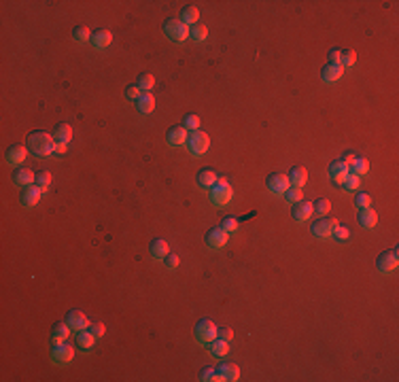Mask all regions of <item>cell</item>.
<instances>
[{
    "mask_svg": "<svg viewBox=\"0 0 399 382\" xmlns=\"http://www.w3.org/2000/svg\"><path fill=\"white\" fill-rule=\"evenodd\" d=\"M28 149L36 158H49L51 153H55V138L53 134H47L42 130L30 132V136H28Z\"/></svg>",
    "mask_w": 399,
    "mask_h": 382,
    "instance_id": "cell-1",
    "label": "cell"
},
{
    "mask_svg": "<svg viewBox=\"0 0 399 382\" xmlns=\"http://www.w3.org/2000/svg\"><path fill=\"white\" fill-rule=\"evenodd\" d=\"M232 195H234V189L230 187V183H227L225 176H219L215 185L210 187V202L217 206H225L232 200Z\"/></svg>",
    "mask_w": 399,
    "mask_h": 382,
    "instance_id": "cell-2",
    "label": "cell"
},
{
    "mask_svg": "<svg viewBox=\"0 0 399 382\" xmlns=\"http://www.w3.org/2000/svg\"><path fill=\"white\" fill-rule=\"evenodd\" d=\"M164 32H166V36L172 42H183V40H187V36H189V26L183 24L181 19H166Z\"/></svg>",
    "mask_w": 399,
    "mask_h": 382,
    "instance_id": "cell-3",
    "label": "cell"
},
{
    "mask_svg": "<svg viewBox=\"0 0 399 382\" xmlns=\"http://www.w3.org/2000/svg\"><path fill=\"white\" fill-rule=\"evenodd\" d=\"M187 149L193 153V155H204L206 151H208V147H210V138H208V134L206 132H202V130H193L189 136H187Z\"/></svg>",
    "mask_w": 399,
    "mask_h": 382,
    "instance_id": "cell-4",
    "label": "cell"
},
{
    "mask_svg": "<svg viewBox=\"0 0 399 382\" xmlns=\"http://www.w3.org/2000/svg\"><path fill=\"white\" fill-rule=\"evenodd\" d=\"M49 357H51V361L55 365H68L70 361L75 359V348L64 340V342H58V344L51 346V355Z\"/></svg>",
    "mask_w": 399,
    "mask_h": 382,
    "instance_id": "cell-5",
    "label": "cell"
},
{
    "mask_svg": "<svg viewBox=\"0 0 399 382\" xmlns=\"http://www.w3.org/2000/svg\"><path fill=\"white\" fill-rule=\"evenodd\" d=\"M338 219L336 217H319L315 223H312V234H315V236H319V238H329L331 234H334V230L338 228Z\"/></svg>",
    "mask_w": 399,
    "mask_h": 382,
    "instance_id": "cell-6",
    "label": "cell"
},
{
    "mask_svg": "<svg viewBox=\"0 0 399 382\" xmlns=\"http://www.w3.org/2000/svg\"><path fill=\"white\" fill-rule=\"evenodd\" d=\"M217 325L212 323L210 319H202L197 325H195V338L199 340L202 344H210L212 340H217Z\"/></svg>",
    "mask_w": 399,
    "mask_h": 382,
    "instance_id": "cell-7",
    "label": "cell"
},
{
    "mask_svg": "<svg viewBox=\"0 0 399 382\" xmlns=\"http://www.w3.org/2000/svg\"><path fill=\"white\" fill-rule=\"evenodd\" d=\"M399 253H397V249H393V251H384V253H380L378 255V259H376V267L382 272V274H389V272H393L395 267H397V263H399Z\"/></svg>",
    "mask_w": 399,
    "mask_h": 382,
    "instance_id": "cell-8",
    "label": "cell"
},
{
    "mask_svg": "<svg viewBox=\"0 0 399 382\" xmlns=\"http://www.w3.org/2000/svg\"><path fill=\"white\" fill-rule=\"evenodd\" d=\"M265 185H268V189L272 191L274 195H284V191H287V189L291 187V183H289V176H287V174L272 172V174L268 176Z\"/></svg>",
    "mask_w": 399,
    "mask_h": 382,
    "instance_id": "cell-9",
    "label": "cell"
},
{
    "mask_svg": "<svg viewBox=\"0 0 399 382\" xmlns=\"http://www.w3.org/2000/svg\"><path fill=\"white\" fill-rule=\"evenodd\" d=\"M227 240H230V234H227L221 225H217V228H210L206 232V244L208 249H223L227 244Z\"/></svg>",
    "mask_w": 399,
    "mask_h": 382,
    "instance_id": "cell-10",
    "label": "cell"
},
{
    "mask_svg": "<svg viewBox=\"0 0 399 382\" xmlns=\"http://www.w3.org/2000/svg\"><path fill=\"white\" fill-rule=\"evenodd\" d=\"M348 174H350L348 164H344L342 160H336V162L329 164V178L336 183V185H342V183L346 181Z\"/></svg>",
    "mask_w": 399,
    "mask_h": 382,
    "instance_id": "cell-11",
    "label": "cell"
},
{
    "mask_svg": "<svg viewBox=\"0 0 399 382\" xmlns=\"http://www.w3.org/2000/svg\"><path fill=\"white\" fill-rule=\"evenodd\" d=\"M5 158H7V164L9 166H19L28 158V147H24V145H11L7 149Z\"/></svg>",
    "mask_w": 399,
    "mask_h": 382,
    "instance_id": "cell-12",
    "label": "cell"
},
{
    "mask_svg": "<svg viewBox=\"0 0 399 382\" xmlns=\"http://www.w3.org/2000/svg\"><path fill=\"white\" fill-rule=\"evenodd\" d=\"M187 127L185 125H172L170 130L166 132V140L172 147H179V145H183V143H187Z\"/></svg>",
    "mask_w": 399,
    "mask_h": 382,
    "instance_id": "cell-13",
    "label": "cell"
},
{
    "mask_svg": "<svg viewBox=\"0 0 399 382\" xmlns=\"http://www.w3.org/2000/svg\"><path fill=\"white\" fill-rule=\"evenodd\" d=\"M312 212H315L312 210V202H308V200H299L291 208V215L295 221H308L312 217Z\"/></svg>",
    "mask_w": 399,
    "mask_h": 382,
    "instance_id": "cell-14",
    "label": "cell"
},
{
    "mask_svg": "<svg viewBox=\"0 0 399 382\" xmlns=\"http://www.w3.org/2000/svg\"><path fill=\"white\" fill-rule=\"evenodd\" d=\"M13 181H15V185H19V187H30L36 183V172H32L30 168H19L13 172Z\"/></svg>",
    "mask_w": 399,
    "mask_h": 382,
    "instance_id": "cell-15",
    "label": "cell"
},
{
    "mask_svg": "<svg viewBox=\"0 0 399 382\" xmlns=\"http://www.w3.org/2000/svg\"><path fill=\"white\" fill-rule=\"evenodd\" d=\"M342 75H344V68H342L340 64H325L321 68V79L325 83H336L342 79Z\"/></svg>",
    "mask_w": 399,
    "mask_h": 382,
    "instance_id": "cell-16",
    "label": "cell"
},
{
    "mask_svg": "<svg viewBox=\"0 0 399 382\" xmlns=\"http://www.w3.org/2000/svg\"><path fill=\"white\" fill-rule=\"evenodd\" d=\"M66 323H68L73 329H77V331L90 327V321H87V317L81 312V310H70V312L66 314Z\"/></svg>",
    "mask_w": 399,
    "mask_h": 382,
    "instance_id": "cell-17",
    "label": "cell"
},
{
    "mask_svg": "<svg viewBox=\"0 0 399 382\" xmlns=\"http://www.w3.org/2000/svg\"><path fill=\"white\" fill-rule=\"evenodd\" d=\"M359 225L363 230H372V228H376V223H378V212L369 206V208H361L359 210Z\"/></svg>",
    "mask_w": 399,
    "mask_h": 382,
    "instance_id": "cell-18",
    "label": "cell"
},
{
    "mask_svg": "<svg viewBox=\"0 0 399 382\" xmlns=\"http://www.w3.org/2000/svg\"><path fill=\"white\" fill-rule=\"evenodd\" d=\"M217 374L223 378V380H240V367L236 365V363H232V361H225V363H221L219 367H217Z\"/></svg>",
    "mask_w": 399,
    "mask_h": 382,
    "instance_id": "cell-19",
    "label": "cell"
},
{
    "mask_svg": "<svg viewBox=\"0 0 399 382\" xmlns=\"http://www.w3.org/2000/svg\"><path fill=\"white\" fill-rule=\"evenodd\" d=\"M40 195H42L40 187H36V185L26 187V191L21 193V204H24L26 208H32V206H36V204L40 202Z\"/></svg>",
    "mask_w": 399,
    "mask_h": 382,
    "instance_id": "cell-20",
    "label": "cell"
},
{
    "mask_svg": "<svg viewBox=\"0 0 399 382\" xmlns=\"http://www.w3.org/2000/svg\"><path fill=\"white\" fill-rule=\"evenodd\" d=\"M308 181V170L304 166H293L289 172V183L291 187H304Z\"/></svg>",
    "mask_w": 399,
    "mask_h": 382,
    "instance_id": "cell-21",
    "label": "cell"
},
{
    "mask_svg": "<svg viewBox=\"0 0 399 382\" xmlns=\"http://www.w3.org/2000/svg\"><path fill=\"white\" fill-rule=\"evenodd\" d=\"M70 325L66 321H60V323H55L53 325V329H51V342L53 344H58V342H64V340H68L70 335Z\"/></svg>",
    "mask_w": 399,
    "mask_h": 382,
    "instance_id": "cell-22",
    "label": "cell"
},
{
    "mask_svg": "<svg viewBox=\"0 0 399 382\" xmlns=\"http://www.w3.org/2000/svg\"><path fill=\"white\" fill-rule=\"evenodd\" d=\"M219 174H217V170H212V168H204V170H199L195 181H197V185L199 187H212L217 183Z\"/></svg>",
    "mask_w": 399,
    "mask_h": 382,
    "instance_id": "cell-23",
    "label": "cell"
},
{
    "mask_svg": "<svg viewBox=\"0 0 399 382\" xmlns=\"http://www.w3.org/2000/svg\"><path fill=\"white\" fill-rule=\"evenodd\" d=\"M168 253H170V246H168L166 240H162V238H155L153 242L149 244V255L153 259H164Z\"/></svg>",
    "mask_w": 399,
    "mask_h": 382,
    "instance_id": "cell-24",
    "label": "cell"
},
{
    "mask_svg": "<svg viewBox=\"0 0 399 382\" xmlns=\"http://www.w3.org/2000/svg\"><path fill=\"white\" fill-rule=\"evenodd\" d=\"M90 42H92L96 49H106L110 42H113V34H110V30H96L92 34V40Z\"/></svg>",
    "mask_w": 399,
    "mask_h": 382,
    "instance_id": "cell-25",
    "label": "cell"
},
{
    "mask_svg": "<svg viewBox=\"0 0 399 382\" xmlns=\"http://www.w3.org/2000/svg\"><path fill=\"white\" fill-rule=\"evenodd\" d=\"M53 138H55V143L68 145L70 140H73V127H70L68 123H58L55 130H53Z\"/></svg>",
    "mask_w": 399,
    "mask_h": 382,
    "instance_id": "cell-26",
    "label": "cell"
},
{
    "mask_svg": "<svg viewBox=\"0 0 399 382\" xmlns=\"http://www.w3.org/2000/svg\"><path fill=\"white\" fill-rule=\"evenodd\" d=\"M348 170H350V174H354V176L361 178L363 174L369 172V162L363 160V158H354V160L348 164Z\"/></svg>",
    "mask_w": 399,
    "mask_h": 382,
    "instance_id": "cell-27",
    "label": "cell"
},
{
    "mask_svg": "<svg viewBox=\"0 0 399 382\" xmlns=\"http://www.w3.org/2000/svg\"><path fill=\"white\" fill-rule=\"evenodd\" d=\"M183 24H187V26H195L197 24V19H199V11H197V7H193V5H187L183 11H181V17H179Z\"/></svg>",
    "mask_w": 399,
    "mask_h": 382,
    "instance_id": "cell-28",
    "label": "cell"
},
{
    "mask_svg": "<svg viewBox=\"0 0 399 382\" xmlns=\"http://www.w3.org/2000/svg\"><path fill=\"white\" fill-rule=\"evenodd\" d=\"M136 106H138L140 113H145V115L153 113V108H155V98H153V94H142L138 100H136Z\"/></svg>",
    "mask_w": 399,
    "mask_h": 382,
    "instance_id": "cell-29",
    "label": "cell"
},
{
    "mask_svg": "<svg viewBox=\"0 0 399 382\" xmlns=\"http://www.w3.org/2000/svg\"><path fill=\"white\" fill-rule=\"evenodd\" d=\"M208 346H210V352H212L215 357H225L227 352H230V342H227V340H221V338L212 340Z\"/></svg>",
    "mask_w": 399,
    "mask_h": 382,
    "instance_id": "cell-30",
    "label": "cell"
},
{
    "mask_svg": "<svg viewBox=\"0 0 399 382\" xmlns=\"http://www.w3.org/2000/svg\"><path fill=\"white\" fill-rule=\"evenodd\" d=\"M77 344H79L81 348H85V350H90V348L96 344V335H94L90 329H81V331L77 333Z\"/></svg>",
    "mask_w": 399,
    "mask_h": 382,
    "instance_id": "cell-31",
    "label": "cell"
},
{
    "mask_svg": "<svg viewBox=\"0 0 399 382\" xmlns=\"http://www.w3.org/2000/svg\"><path fill=\"white\" fill-rule=\"evenodd\" d=\"M136 85H138V89H140L142 94H151L153 85H155V77H153L151 73H142V75L138 77Z\"/></svg>",
    "mask_w": 399,
    "mask_h": 382,
    "instance_id": "cell-32",
    "label": "cell"
},
{
    "mask_svg": "<svg viewBox=\"0 0 399 382\" xmlns=\"http://www.w3.org/2000/svg\"><path fill=\"white\" fill-rule=\"evenodd\" d=\"M189 36L193 38V40H197V42H202V40H206L208 38V28L204 26V24H195V26H191L189 28Z\"/></svg>",
    "mask_w": 399,
    "mask_h": 382,
    "instance_id": "cell-33",
    "label": "cell"
},
{
    "mask_svg": "<svg viewBox=\"0 0 399 382\" xmlns=\"http://www.w3.org/2000/svg\"><path fill=\"white\" fill-rule=\"evenodd\" d=\"M354 62H357V53H354L352 49L340 51V66L342 68H350V66H354Z\"/></svg>",
    "mask_w": 399,
    "mask_h": 382,
    "instance_id": "cell-34",
    "label": "cell"
},
{
    "mask_svg": "<svg viewBox=\"0 0 399 382\" xmlns=\"http://www.w3.org/2000/svg\"><path fill=\"white\" fill-rule=\"evenodd\" d=\"M329 208H331V202L327 200V197H319L317 202H312V210H315L319 217H325L327 212H329Z\"/></svg>",
    "mask_w": 399,
    "mask_h": 382,
    "instance_id": "cell-35",
    "label": "cell"
},
{
    "mask_svg": "<svg viewBox=\"0 0 399 382\" xmlns=\"http://www.w3.org/2000/svg\"><path fill=\"white\" fill-rule=\"evenodd\" d=\"M51 185V172H47V170H40V172H36V187H40V191L45 193Z\"/></svg>",
    "mask_w": 399,
    "mask_h": 382,
    "instance_id": "cell-36",
    "label": "cell"
},
{
    "mask_svg": "<svg viewBox=\"0 0 399 382\" xmlns=\"http://www.w3.org/2000/svg\"><path fill=\"white\" fill-rule=\"evenodd\" d=\"M73 38H75L77 42H87V40H92L90 28H87V26H77L75 30H73Z\"/></svg>",
    "mask_w": 399,
    "mask_h": 382,
    "instance_id": "cell-37",
    "label": "cell"
},
{
    "mask_svg": "<svg viewBox=\"0 0 399 382\" xmlns=\"http://www.w3.org/2000/svg\"><path fill=\"white\" fill-rule=\"evenodd\" d=\"M199 378L204 382H223V378L217 374V370H212V367H204V370L199 372Z\"/></svg>",
    "mask_w": 399,
    "mask_h": 382,
    "instance_id": "cell-38",
    "label": "cell"
},
{
    "mask_svg": "<svg viewBox=\"0 0 399 382\" xmlns=\"http://www.w3.org/2000/svg\"><path fill=\"white\" fill-rule=\"evenodd\" d=\"M302 187H289L287 191H284V200H287L289 204H295V202H299L302 200Z\"/></svg>",
    "mask_w": 399,
    "mask_h": 382,
    "instance_id": "cell-39",
    "label": "cell"
},
{
    "mask_svg": "<svg viewBox=\"0 0 399 382\" xmlns=\"http://www.w3.org/2000/svg\"><path fill=\"white\" fill-rule=\"evenodd\" d=\"M354 206H357L359 210L361 208H369V206H372V197H369L367 193H363V191H359L357 195H354Z\"/></svg>",
    "mask_w": 399,
    "mask_h": 382,
    "instance_id": "cell-40",
    "label": "cell"
},
{
    "mask_svg": "<svg viewBox=\"0 0 399 382\" xmlns=\"http://www.w3.org/2000/svg\"><path fill=\"white\" fill-rule=\"evenodd\" d=\"M219 225H221V228H223L227 234H232V232H236V230L240 228V221H238V219H234V217H225Z\"/></svg>",
    "mask_w": 399,
    "mask_h": 382,
    "instance_id": "cell-41",
    "label": "cell"
},
{
    "mask_svg": "<svg viewBox=\"0 0 399 382\" xmlns=\"http://www.w3.org/2000/svg\"><path fill=\"white\" fill-rule=\"evenodd\" d=\"M359 183H361V178H359V176L348 174V176H346V181L342 183V185H344V189H346V191H354V189H359Z\"/></svg>",
    "mask_w": 399,
    "mask_h": 382,
    "instance_id": "cell-42",
    "label": "cell"
},
{
    "mask_svg": "<svg viewBox=\"0 0 399 382\" xmlns=\"http://www.w3.org/2000/svg\"><path fill=\"white\" fill-rule=\"evenodd\" d=\"M183 125H185V127H189L191 132H193V130H199V117L191 113V115H187V117L183 119Z\"/></svg>",
    "mask_w": 399,
    "mask_h": 382,
    "instance_id": "cell-43",
    "label": "cell"
},
{
    "mask_svg": "<svg viewBox=\"0 0 399 382\" xmlns=\"http://www.w3.org/2000/svg\"><path fill=\"white\" fill-rule=\"evenodd\" d=\"M164 263H166V267H170V270H176L179 263H181V259H179L176 253H168L166 257H164Z\"/></svg>",
    "mask_w": 399,
    "mask_h": 382,
    "instance_id": "cell-44",
    "label": "cell"
},
{
    "mask_svg": "<svg viewBox=\"0 0 399 382\" xmlns=\"http://www.w3.org/2000/svg\"><path fill=\"white\" fill-rule=\"evenodd\" d=\"M338 242H344V240H348V236H350V232L346 230V228H342V225H338V228L334 230V234H331Z\"/></svg>",
    "mask_w": 399,
    "mask_h": 382,
    "instance_id": "cell-45",
    "label": "cell"
},
{
    "mask_svg": "<svg viewBox=\"0 0 399 382\" xmlns=\"http://www.w3.org/2000/svg\"><path fill=\"white\" fill-rule=\"evenodd\" d=\"M125 96L130 98V100H138V98L142 96V92L138 89V85H130V87L125 89Z\"/></svg>",
    "mask_w": 399,
    "mask_h": 382,
    "instance_id": "cell-46",
    "label": "cell"
},
{
    "mask_svg": "<svg viewBox=\"0 0 399 382\" xmlns=\"http://www.w3.org/2000/svg\"><path fill=\"white\" fill-rule=\"evenodd\" d=\"M87 329H90V331H92V333H94L96 338H102V335H104V331H106L102 323H94V325H90Z\"/></svg>",
    "mask_w": 399,
    "mask_h": 382,
    "instance_id": "cell-47",
    "label": "cell"
},
{
    "mask_svg": "<svg viewBox=\"0 0 399 382\" xmlns=\"http://www.w3.org/2000/svg\"><path fill=\"white\" fill-rule=\"evenodd\" d=\"M217 338L227 340V342H230V340L234 338V331H232L230 327H219V329H217Z\"/></svg>",
    "mask_w": 399,
    "mask_h": 382,
    "instance_id": "cell-48",
    "label": "cell"
},
{
    "mask_svg": "<svg viewBox=\"0 0 399 382\" xmlns=\"http://www.w3.org/2000/svg\"><path fill=\"white\" fill-rule=\"evenodd\" d=\"M329 64H340V51L338 49L329 51Z\"/></svg>",
    "mask_w": 399,
    "mask_h": 382,
    "instance_id": "cell-49",
    "label": "cell"
},
{
    "mask_svg": "<svg viewBox=\"0 0 399 382\" xmlns=\"http://www.w3.org/2000/svg\"><path fill=\"white\" fill-rule=\"evenodd\" d=\"M66 149H68V145H64V143H55V153H58V155H64Z\"/></svg>",
    "mask_w": 399,
    "mask_h": 382,
    "instance_id": "cell-50",
    "label": "cell"
},
{
    "mask_svg": "<svg viewBox=\"0 0 399 382\" xmlns=\"http://www.w3.org/2000/svg\"><path fill=\"white\" fill-rule=\"evenodd\" d=\"M354 158H357V155H352V153H346L344 158H342V162H344V164H350V162H352Z\"/></svg>",
    "mask_w": 399,
    "mask_h": 382,
    "instance_id": "cell-51",
    "label": "cell"
}]
</instances>
